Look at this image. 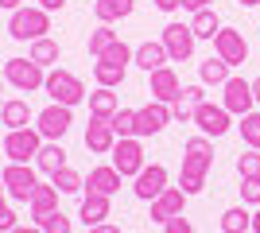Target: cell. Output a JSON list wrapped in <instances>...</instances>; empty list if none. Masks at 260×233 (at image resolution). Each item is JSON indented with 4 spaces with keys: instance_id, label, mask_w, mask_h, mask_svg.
I'll use <instances>...</instances> for the list:
<instances>
[{
    "instance_id": "obj_29",
    "label": "cell",
    "mask_w": 260,
    "mask_h": 233,
    "mask_svg": "<svg viewBox=\"0 0 260 233\" xmlns=\"http://www.w3.org/2000/svg\"><path fill=\"white\" fill-rule=\"evenodd\" d=\"M27 58H31V62H39V66H54V62H58V58H62V51H58V43H54V39H35L31 43V51H27Z\"/></svg>"
},
{
    "instance_id": "obj_2",
    "label": "cell",
    "mask_w": 260,
    "mask_h": 233,
    "mask_svg": "<svg viewBox=\"0 0 260 233\" xmlns=\"http://www.w3.org/2000/svg\"><path fill=\"white\" fill-rule=\"evenodd\" d=\"M51 31V12H43L39 4L35 8H16L8 20V35L12 39H20V43H35V39H43V35Z\"/></svg>"
},
{
    "instance_id": "obj_12",
    "label": "cell",
    "mask_w": 260,
    "mask_h": 233,
    "mask_svg": "<svg viewBox=\"0 0 260 233\" xmlns=\"http://www.w3.org/2000/svg\"><path fill=\"white\" fill-rule=\"evenodd\" d=\"M171 124V105H163V101H148L136 109V136H159L163 128Z\"/></svg>"
},
{
    "instance_id": "obj_46",
    "label": "cell",
    "mask_w": 260,
    "mask_h": 233,
    "mask_svg": "<svg viewBox=\"0 0 260 233\" xmlns=\"http://www.w3.org/2000/svg\"><path fill=\"white\" fill-rule=\"evenodd\" d=\"M89 233H120V229H117V225H109V222H101V225H93Z\"/></svg>"
},
{
    "instance_id": "obj_25",
    "label": "cell",
    "mask_w": 260,
    "mask_h": 233,
    "mask_svg": "<svg viewBox=\"0 0 260 233\" xmlns=\"http://www.w3.org/2000/svg\"><path fill=\"white\" fill-rule=\"evenodd\" d=\"M27 121H31V105L23 97L4 101V109H0V124L4 128H27Z\"/></svg>"
},
{
    "instance_id": "obj_11",
    "label": "cell",
    "mask_w": 260,
    "mask_h": 233,
    "mask_svg": "<svg viewBox=\"0 0 260 233\" xmlns=\"http://www.w3.org/2000/svg\"><path fill=\"white\" fill-rule=\"evenodd\" d=\"M214 51L221 62H229V66H241L245 58H249V39L237 31V27H221V31L214 35Z\"/></svg>"
},
{
    "instance_id": "obj_41",
    "label": "cell",
    "mask_w": 260,
    "mask_h": 233,
    "mask_svg": "<svg viewBox=\"0 0 260 233\" xmlns=\"http://www.w3.org/2000/svg\"><path fill=\"white\" fill-rule=\"evenodd\" d=\"M163 233H194V225H190L186 214H179V218H171V222H163Z\"/></svg>"
},
{
    "instance_id": "obj_50",
    "label": "cell",
    "mask_w": 260,
    "mask_h": 233,
    "mask_svg": "<svg viewBox=\"0 0 260 233\" xmlns=\"http://www.w3.org/2000/svg\"><path fill=\"white\" fill-rule=\"evenodd\" d=\"M252 97H256V105H260V78L252 82Z\"/></svg>"
},
{
    "instance_id": "obj_3",
    "label": "cell",
    "mask_w": 260,
    "mask_h": 233,
    "mask_svg": "<svg viewBox=\"0 0 260 233\" xmlns=\"http://www.w3.org/2000/svg\"><path fill=\"white\" fill-rule=\"evenodd\" d=\"M43 89H47V97H51V101H58V105H70V109H74V105H82V101L89 97L86 86H82V78L70 74V70H62V66L47 70Z\"/></svg>"
},
{
    "instance_id": "obj_24",
    "label": "cell",
    "mask_w": 260,
    "mask_h": 233,
    "mask_svg": "<svg viewBox=\"0 0 260 233\" xmlns=\"http://www.w3.org/2000/svg\"><path fill=\"white\" fill-rule=\"evenodd\" d=\"M86 101H89V117H105V121H109V117H113V113L120 109L117 93H113L109 86H98V89H93V93H89Z\"/></svg>"
},
{
    "instance_id": "obj_18",
    "label": "cell",
    "mask_w": 260,
    "mask_h": 233,
    "mask_svg": "<svg viewBox=\"0 0 260 233\" xmlns=\"http://www.w3.org/2000/svg\"><path fill=\"white\" fill-rule=\"evenodd\" d=\"M109 214H113V198H109V194H86V198H82V206H78V218H82V225H86V229L109 222Z\"/></svg>"
},
{
    "instance_id": "obj_16",
    "label": "cell",
    "mask_w": 260,
    "mask_h": 233,
    "mask_svg": "<svg viewBox=\"0 0 260 233\" xmlns=\"http://www.w3.org/2000/svg\"><path fill=\"white\" fill-rule=\"evenodd\" d=\"M183 206H186L183 187H167L159 198H152V214H148V218L163 225V222H171V218H179V214H183Z\"/></svg>"
},
{
    "instance_id": "obj_54",
    "label": "cell",
    "mask_w": 260,
    "mask_h": 233,
    "mask_svg": "<svg viewBox=\"0 0 260 233\" xmlns=\"http://www.w3.org/2000/svg\"><path fill=\"white\" fill-rule=\"evenodd\" d=\"M0 109H4V97H0Z\"/></svg>"
},
{
    "instance_id": "obj_36",
    "label": "cell",
    "mask_w": 260,
    "mask_h": 233,
    "mask_svg": "<svg viewBox=\"0 0 260 233\" xmlns=\"http://www.w3.org/2000/svg\"><path fill=\"white\" fill-rule=\"evenodd\" d=\"M237 175H241V179L260 175V152H256V148H249V152L237 155Z\"/></svg>"
},
{
    "instance_id": "obj_35",
    "label": "cell",
    "mask_w": 260,
    "mask_h": 233,
    "mask_svg": "<svg viewBox=\"0 0 260 233\" xmlns=\"http://www.w3.org/2000/svg\"><path fill=\"white\" fill-rule=\"evenodd\" d=\"M35 225H39L43 233H70V229H74V225H70V218H66L62 210H54V214H47V218H39Z\"/></svg>"
},
{
    "instance_id": "obj_7",
    "label": "cell",
    "mask_w": 260,
    "mask_h": 233,
    "mask_svg": "<svg viewBox=\"0 0 260 233\" xmlns=\"http://www.w3.org/2000/svg\"><path fill=\"white\" fill-rule=\"evenodd\" d=\"M109 155H113V167H117L124 179H136L144 171V144H140V136H120Z\"/></svg>"
},
{
    "instance_id": "obj_37",
    "label": "cell",
    "mask_w": 260,
    "mask_h": 233,
    "mask_svg": "<svg viewBox=\"0 0 260 233\" xmlns=\"http://www.w3.org/2000/svg\"><path fill=\"white\" fill-rule=\"evenodd\" d=\"M132 51H136V47H128L124 39H117V43L109 47L101 58H109V62H120V66H128V62H132Z\"/></svg>"
},
{
    "instance_id": "obj_14",
    "label": "cell",
    "mask_w": 260,
    "mask_h": 233,
    "mask_svg": "<svg viewBox=\"0 0 260 233\" xmlns=\"http://www.w3.org/2000/svg\"><path fill=\"white\" fill-rule=\"evenodd\" d=\"M221 105H225L233 117L252 113V105H256V97H252V82H245V78H229L225 86H221Z\"/></svg>"
},
{
    "instance_id": "obj_5",
    "label": "cell",
    "mask_w": 260,
    "mask_h": 233,
    "mask_svg": "<svg viewBox=\"0 0 260 233\" xmlns=\"http://www.w3.org/2000/svg\"><path fill=\"white\" fill-rule=\"evenodd\" d=\"M70 124H74V109H70V105H58V101H51L47 109L35 113V128H39L43 140H62V136L70 132Z\"/></svg>"
},
{
    "instance_id": "obj_30",
    "label": "cell",
    "mask_w": 260,
    "mask_h": 233,
    "mask_svg": "<svg viewBox=\"0 0 260 233\" xmlns=\"http://www.w3.org/2000/svg\"><path fill=\"white\" fill-rule=\"evenodd\" d=\"M117 39H120V35L113 31V23H98V27L89 31V43H86V47H89V55H93V58H101L109 47L117 43Z\"/></svg>"
},
{
    "instance_id": "obj_23",
    "label": "cell",
    "mask_w": 260,
    "mask_h": 233,
    "mask_svg": "<svg viewBox=\"0 0 260 233\" xmlns=\"http://www.w3.org/2000/svg\"><path fill=\"white\" fill-rule=\"evenodd\" d=\"M132 8H136V0H93L98 23H117L124 16H132Z\"/></svg>"
},
{
    "instance_id": "obj_47",
    "label": "cell",
    "mask_w": 260,
    "mask_h": 233,
    "mask_svg": "<svg viewBox=\"0 0 260 233\" xmlns=\"http://www.w3.org/2000/svg\"><path fill=\"white\" fill-rule=\"evenodd\" d=\"M0 8H8V12H16V8H23V0H0Z\"/></svg>"
},
{
    "instance_id": "obj_32",
    "label": "cell",
    "mask_w": 260,
    "mask_h": 233,
    "mask_svg": "<svg viewBox=\"0 0 260 233\" xmlns=\"http://www.w3.org/2000/svg\"><path fill=\"white\" fill-rule=\"evenodd\" d=\"M51 183L58 187V194H78V190H86V175H78L74 167H62V171H54Z\"/></svg>"
},
{
    "instance_id": "obj_20",
    "label": "cell",
    "mask_w": 260,
    "mask_h": 233,
    "mask_svg": "<svg viewBox=\"0 0 260 233\" xmlns=\"http://www.w3.org/2000/svg\"><path fill=\"white\" fill-rule=\"evenodd\" d=\"M132 62H136V66L140 70H148V74H152V70H159V66H167V62H171V58H167V47L159 43V39H148V43H140L136 47V51H132Z\"/></svg>"
},
{
    "instance_id": "obj_10",
    "label": "cell",
    "mask_w": 260,
    "mask_h": 233,
    "mask_svg": "<svg viewBox=\"0 0 260 233\" xmlns=\"http://www.w3.org/2000/svg\"><path fill=\"white\" fill-rule=\"evenodd\" d=\"M229 117H233V113L225 109V105H214V101H202V105H198L194 109V124H198V132L202 136H225L229 128H233V121H229Z\"/></svg>"
},
{
    "instance_id": "obj_4",
    "label": "cell",
    "mask_w": 260,
    "mask_h": 233,
    "mask_svg": "<svg viewBox=\"0 0 260 233\" xmlns=\"http://www.w3.org/2000/svg\"><path fill=\"white\" fill-rule=\"evenodd\" d=\"M4 82H12L20 93H35V89H43L47 70L39 62H31V58H8L4 62Z\"/></svg>"
},
{
    "instance_id": "obj_21",
    "label": "cell",
    "mask_w": 260,
    "mask_h": 233,
    "mask_svg": "<svg viewBox=\"0 0 260 233\" xmlns=\"http://www.w3.org/2000/svg\"><path fill=\"white\" fill-rule=\"evenodd\" d=\"M27 210H31V218L39 222V218H47V214L58 210V187L54 183H39L31 194V202H27Z\"/></svg>"
},
{
    "instance_id": "obj_45",
    "label": "cell",
    "mask_w": 260,
    "mask_h": 233,
    "mask_svg": "<svg viewBox=\"0 0 260 233\" xmlns=\"http://www.w3.org/2000/svg\"><path fill=\"white\" fill-rule=\"evenodd\" d=\"M155 8L159 12H175V8H183V0H155Z\"/></svg>"
},
{
    "instance_id": "obj_8",
    "label": "cell",
    "mask_w": 260,
    "mask_h": 233,
    "mask_svg": "<svg viewBox=\"0 0 260 233\" xmlns=\"http://www.w3.org/2000/svg\"><path fill=\"white\" fill-rule=\"evenodd\" d=\"M0 179H4V187H8V198H16V202H31L35 187H39V175H35V167H27V163H8L0 171Z\"/></svg>"
},
{
    "instance_id": "obj_15",
    "label": "cell",
    "mask_w": 260,
    "mask_h": 233,
    "mask_svg": "<svg viewBox=\"0 0 260 233\" xmlns=\"http://www.w3.org/2000/svg\"><path fill=\"white\" fill-rule=\"evenodd\" d=\"M167 183H171V175H167V167L163 163H144V171L136 175V187H132V194L140 202H152V198H159L163 190H167Z\"/></svg>"
},
{
    "instance_id": "obj_38",
    "label": "cell",
    "mask_w": 260,
    "mask_h": 233,
    "mask_svg": "<svg viewBox=\"0 0 260 233\" xmlns=\"http://www.w3.org/2000/svg\"><path fill=\"white\" fill-rule=\"evenodd\" d=\"M241 202L245 206H260V175L241 179Z\"/></svg>"
},
{
    "instance_id": "obj_33",
    "label": "cell",
    "mask_w": 260,
    "mask_h": 233,
    "mask_svg": "<svg viewBox=\"0 0 260 233\" xmlns=\"http://www.w3.org/2000/svg\"><path fill=\"white\" fill-rule=\"evenodd\" d=\"M237 128H241V140H245V148H256V152H260V113H256V109L245 113Z\"/></svg>"
},
{
    "instance_id": "obj_49",
    "label": "cell",
    "mask_w": 260,
    "mask_h": 233,
    "mask_svg": "<svg viewBox=\"0 0 260 233\" xmlns=\"http://www.w3.org/2000/svg\"><path fill=\"white\" fill-rule=\"evenodd\" d=\"M252 233H260V210H252Z\"/></svg>"
},
{
    "instance_id": "obj_9",
    "label": "cell",
    "mask_w": 260,
    "mask_h": 233,
    "mask_svg": "<svg viewBox=\"0 0 260 233\" xmlns=\"http://www.w3.org/2000/svg\"><path fill=\"white\" fill-rule=\"evenodd\" d=\"M163 47H167V58L171 62H186V58L194 55V43H198V35L190 31V23H167L163 27Z\"/></svg>"
},
{
    "instance_id": "obj_53",
    "label": "cell",
    "mask_w": 260,
    "mask_h": 233,
    "mask_svg": "<svg viewBox=\"0 0 260 233\" xmlns=\"http://www.w3.org/2000/svg\"><path fill=\"white\" fill-rule=\"evenodd\" d=\"M0 86H4V70H0Z\"/></svg>"
},
{
    "instance_id": "obj_43",
    "label": "cell",
    "mask_w": 260,
    "mask_h": 233,
    "mask_svg": "<svg viewBox=\"0 0 260 233\" xmlns=\"http://www.w3.org/2000/svg\"><path fill=\"white\" fill-rule=\"evenodd\" d=\"M35 4H39L43 12H62L66 8V0H35Z\"/></svg>"
},
{
    "instance_id": "obj_40",
    "label": "cell",
    "mask_w": 260,
    "mask_h": 233,
    "mask_svg": "<svg viewBox=\"0 0 260 233\" xmlns=\"http://www.w3.org/2000/svg\"><path fill=\"white\" fill-rule=\"evenodd\" d=\"M16 225H20V214L12 210L8 202H0V233H12Z\"/></svg>"
},
{
    "instance_id": "obj_48",
    "label": "cell",
    "mask_w": 260,
    "mask_h": 233,
    "mask_svg": "<svg viewBox=\"0 0 260 233\" xmlns=\"http://www.w3.org/2000/svg\"><path fill=\"white\" fill-rule=\"evenodd\" d=\"M12 233H43V229H39V225H16Z\"/></svg>"
},
{
    "instance_id": "obj_39",
    "label": "cell",
    "mask_w": 260,
    "mask_h": 233,
    "mask_svg": "<svg viewBox=\"0 0 260 233\" xmlns=\"http://www.w3.org/2000/svg\"><path fill=\"white\" fill-rule=\"evenodd\" d=\"M171 121H179V124H194V105H186L183 97L171 105Z\"/></svg>"
},
{
    "instance_id": "obj_42",
    "label": "cell",
    "mask_w": 260,
    "mask_h": 233,
    "mask_svg": "<svg viewBox=\"0 0 260 233\" xmlns=\"http://www.w3.org/2000/svg\"><path fill=\"white\" fill-rule=\"evenodd\" d=\"M183 101H186V105H194V109H198V105L206 101V89H202V86H183Z\"/></svg>"
},
{
    "instance_id": "obj_51",
    "label": "cell",
    "mask_w": 260,
    "mask_h": 233,
    "mask_svg": "<svg viewBox=\"0 0 260 233\" xmlns=\"http://www.w3.org/2000/svg\"><path fill=\"white\" fill-rule=\"evenodd\" d=\"M237 4H241V8H256L260 0H237Z\"/></svg>"
},
{
    "instance_id": "obj_27",
    "label": "cell",
    "mask_w": 260,
    "mask_h": 233,
    "mask_svg": "<svg viewBox=\"0 0 260 233\" xmlns=\"http://www.w3.org/2000/svg\"><path fill=\"white\" fill-rule=\"evenodd\" d=\"M190 31L198 35V39H214L217 31H221V20H217V12L214 8H202L190 16Z\"/></svg>"
},
{
    "instance_id": "obj_22",
    "label": "cell",
    "mask_w": 260,
    "mask_h": 233,
    "mask_svg": "<svg viewBox=\"0 0 260 233\" xmlns=\"http://www.w3.org/2000/svg\"><path fill=\"white\" fill-rule=\"evenodd\" d=\"M35 167H39L43 175L62 171L66 167V148L58 144V140H43V148H39V155H35Z\"/></svg>"
},
{
    "instance_id": "obj_31",
    "label": "cell",
    "mask_w": 260,
    "mask_h": 233,
    "mask_svg": "<svg viewBox=\"0 0 260 233\" xmlns=\"http://www.w3.org/2000/svg\"><path fill=\"white\" fill-rule=\"evenodd\" d=\"M245 229H252L249 206H229V210L221 214V233H245Z\"/></svg>"
},
{
    "instance_id": "obj_13",
    "label": "cell",
    "mask_w": 260,
    "mask_h": 233,
    "mask_svg": "<svg viewBox=\"0 0 260 233\" xmlns=\"http://www.w3.org/2000/svg\"><path fill=\"white\" fill-rule=\"evenodd\" d=\"M148 93H152V101L175 105V101L183 97V82H179V74H175L171 66H159V70L148 74Z\"/></svg>"
},
{
    "instance_id": "obj_28",
    "label": "cell",
    "mask_w": 260,
    "mask_h": 233,
    "mask_svg": "<svg viewBox=\"0 0 260 233\" xmlns=\"http://www.w3.org/2000/svg\"><path fill=\"white\" fill-rule=\"evenodd\" d=\"M229 62H221V58H206V62H202V66H198V78H202V86H225L229 78Z\"/></svg>"
},
{
    "instance_id": "obj_6",
    "label": "cell",
    "mask_w": 260,
    "mask_h": 233,
    "mask_svg": "<svg viewBox=\"0 0 260 233\" xmlns=\"http://www.w3.org/2000/svg\"><path fill=\"white\" fill-rule=\"evenodd\" d=\"M39 148H43L39 128H8V136H4V155H8V163H27V159L39 155Z\"/></svg>"
},
{
    "instance_id": "obj_44",
    "label": "cell",
    "mask_w": 260,
    "mask_h": 233,
    "mask_svg": "<svg viewBox=\"0 0 260 233\" xmlns=\"http://www.w3.org/2000/svg\"><path fill=\"white\" fill-rule=\"evenodd\" d=\"M210 4H214V0H183L186 12H202V8H210Z\"/></svg>"
},
{
    "instance_id": "obj_52",
    "label": "cell",
    "mask_w": 260,
    "mask_h": 233,
    "mask_svg": "<svg viewBox=\"0 0 260 233\" xmlns=\"http://www.w3.org/2000/svg\"><path fill=\"white\" fill-rule=\"evenodd\" d=\"M8 198V187H4V179H0V202Z\"/></svg>"
},
{
    "instance_id": "obj_26",
    "label": "cell",
    "mask_w": 260,
    "mask_h": 233,
    "mask_svg": "<svg viewBox=\"0 0 260 233\" xmlns=\"http://www.w3.org/2000/svg\"><path fill=\"white\" fill-rule=\"evenodd\" d=\"M124 74H128V66H120V62H109V58H98V62H93V78H98V86L117 89L120 82H124Z\"/></svg>"
},
{
    "instance_id": "obj_1",
    "label": "cell",
    "mask_w": 260,
    "mask_h": 233,
    "mask_svg": "<svg viewBox=\"0 0 260 233\" xmlns=\"http://www.w3.org/2000/svg\"><path fill=\"white\" fill-rule=\"evenodd\" d=\"M214 171V144L210 136H190L183 144V171H179V187L186 198H194L206 190V175Z\"/></svg>"
},
{
    "instance_id": "obj_17",
    "label": "cell",
    "mask_w": 260,
    "mask_h": 233,
    "mask_svg": "<svg viewBox=\"0 0 260 233\" xmlns=\"http://www.w3.org/2000/svg\"><path fill=\"white\" fill-rule=\"evenodd\" d=\"M113 144H117L113 124H109L105 117H89V124H86V148L93 155H109V152H113Z\"/></svg>"
},
{
    "instance_id": "obj_34",
    "label": "cell",
    "mask_w": 260,
    "mask_h": 233,
    "mask_svg": "<svg viewBox=\"0 0 260 233\" xmlns=\"http://www.w3.org/2000/svg\"><path fill=\"white\" fill-rule=\"evenodd\" d=\"M109 124H113V132L120 136H136V109H117L113 117H109Z\"/></svg>"
},
{
    "instance_id": "obj_19",
    "label": "cell",
    "mask_w": 260,
    "mask_h": 233,
    "mask_svg": "<svg viewBox=\"0 0 260 233\" xmlns=\"http://www.w3.org/2000/svg\"><path fill=\"white\" fill-rule=\"evenodd\" d=\"M120 171L113 163H101V167H93V171H89L86 175V187H89V194H109V198H113V194H117L120 190Z\"/></svg>"
}]
</instances>
